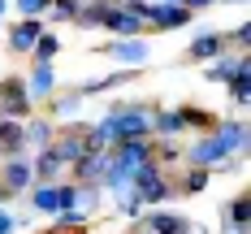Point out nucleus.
Masks as SVG:
<instances>
[{
    "mask_svg": "<svg viewBox=\"0 0 251 234\" xmlns=\"http://www.w3.org/2000/svg\"><path fill=\"white\" fill-rule=\"evenodd\" d=\"M130 178L139 182V200H165L169 195V186L160 182V174H156V165H139Z\"/></svg>",
    "mask_w": 251,
    "mask_h": 234,
    "instance_id": "1",
    "label": "nucleus"
},
{
    "mask_svg": "<svg viewBox=\"0 0 251 234\" xmlns=\"http://www.w3.org/2000/svg\"><path fill=\"white\" fill-rule=\"evenodd\" d=\"M186 13H191V9H182V4H148V9H143V22H156L160 30H169V26L186 22Z\"/></svg>",
    "mask_w": 251,
    "mask_h": 234,
    "instance_id": "2",
    "label": "nucleus"
},
{
    "mask_svg": "<svg viewBox=\"0 0 251 234\" xmlns=\"http://www.w3.org/2000/svg\"><path fill=\"white\" fill-rule=\"evenodd\" d=\"M108 30H117V35H139L143 30V22L134 18V13H126V9H104V18H100Z\"/></svg>",
    "mask_w": 251,
    "mask_h": 234,
    "instance_id": "3",
    "label": "nucleus"
},
{
    "mask_svg": "<svg viewBox=\"0 0 251 234\" xmlns=\"http://www.w3.org/2000/svg\"><path fill=\"white\" fill-rule=\"evenodd\" d=\"M0 96H4V113H13V117H22L26 104H30V96H26L22 82H4V87H0Z\"/></svg>",
    "mask_w": 251,
    "mask_h": 234,
    "instance_id": "4",
    "label": "nucleus"
},
{
    "mask_svg": "<svg viewBox=\"0 0 251 234\" xmlns=\"http://www.w3.org/2000/svg\"><path fill=\"white\" fill-rule=\"evenodd\" d=\"M148 230H156V234H191V221H177V217H169V212H151Z\"/></svg>",
    "mask_w": 251,
    "mask_h": 234,
    "instance_id": "5",
    "label": "nucleus"
},
{
    "mask_svg": "<svg viewBox=\"0 0 251 234\" xmlns=\"http://www.w3.org/2000/svg\"><path fill=\"white\" fill-rule=\"evenodd\" d=\"M39 30H44L39 22H22L18 30H13V39H9V44H13L18 52H30L35 44H39Z\"/></svg>",
    "mask_w": 251,
    "mask_h": 234,
    "instance_id": "6",
    "label": "nucleus"
},
{
    "mask_svg": "<svg viewBox=\"0 0 251 234\" xmlns=\"http://www.w3.org/2000/svg\"><path fill=\"white\" fill-rule=\"evenodd\" d=\"M22 143H26V134H22L18 122H0V148H4V152H18Z\"/></svg>",
    "mask_w": 251,
    "mask_h": 234,
    "instance_id": "7",
    "label": "nucleus"
},
{
    "mask_svg": "<svg viewBox=\"0 0 251 234\" xmlns=\"http://www.w3.org/2000/svg\"><path fill=\"white\" fill-rule=\"evenodd\" d=\"M26 182H30V169H26L22 160H9V165H4V186H9V191H22Z\"/></svg>",
    "mask_w": 251,
    "mask_h": 234,
    "instance_id": "8",
    "label": "nucleus"
},
{
    "mask_svg": "<svg viewBox=\"0 0 251 234\" xmlns=\"http://www.w3.org/2000/svg\"><path fill=\"white\" fill-rule=\"evenodd\" d=\"M56 169H61V156L52 152V148H48L44 156H39V160H35V174H39L44 182H52V178H56Z\"/></svg>",
    "mask_w": 251,
    "mask_h": 234,
    "instance_id": "9",
    "label": "nucleus"
},
{
    "mask_svg": "<svg viewBox=\"0 0 251 234\" xmlns=\"http://www.w3.org/2000/svg\"><path fill=\"white\" fill-rule=\"evenodd\" d=\"M217 52H221V35H200V39H195V44H191V56H217Z\"/></svg>",
    "mask_w": 251,
    "mask_h": 234,
    "instance_id": "10",
    "label": "nucleus"
},
{
    "mask_svg": "<svg viewBox=\"0 0 251 234\" xmlns=\"http://www.w3.org/2000/svg\"><path fill=\"white\" fill-rule=\"evenodd\" d=\"M229 217H234V234H247V195H238L229 204Z\"/></svg>",
    "mask_w": 251,
    "mask_h": 234,
    "instance_id": "11",
    "label": "nucleus"
},
{
    "mask_svg": "<svg viewBox=\"0 0 251 234\" xmlns=\"http://www.w3.org/2000/svg\"><path fill=\"white\" fill-rule=\"evenodd\" d=\"M156 126H160V134H177V130L186 126V113H165Z\"/></svg>",
    "mask_w": 251,
    "mask_h": 234,
    "instance_id": "12",
    "label": "nucleus"
},
{
    "mask_svg": "<svg viewBox=\"0 0 251 234\" xmlns=\"http://www.w3.org/2000/svg\"><path fill=\"white\" fill-rule=\"evenodd\" d=\"M52 87V70H48V61H39V70H35V82H30V91L39 96V91H48Z\"/></svg>",
    "mask_w": 251,
    "mask_h": 234,
    "instance_id": "13",
    "label": "nucleus"
},
{
    "mask_svg": "<svg viewBox=\"0 0 251 234\" xmlns=\"http://www.w3.org/2000/svg\"><path fill=\"white\" fill-rule=\"evenodd\" d=\"M117 61H143V44H122L117 48Z\"/></svg>",
    "mask_w": 251,
    "mask_h": 234,
    "instance_id": "14",
    "label": "nucleus"
},
{
    "mask_svg": "<svg viewBox=\"0 0 251 234\" xmlns=\"http://www.w3.org/2000/svg\"><path fill=\"white\" fill-rule=\"evenodd\" d=\"M35 48H39V56L48 61L52 52H56V39H52V35H39V44H35Z\"/></svg>",
    "mask_w": 251,
    "mask_h": 234,
    "instance_id": "15",
    "label": "nucleus"
},
{
    "mask_svg": "<svg viewBox=\"0 0 251 234\" xmlns=\"http://www.w3.org/2000/svg\"><path fill=\"white\" fill-rule=\"evenodd\" d=\"M203 182H208V174H203V169H195V174H191V178H186V186H191V191H200Z\"/></svg>",
    "mask_w": 251,
    "mask_h": 234,
    "instance_id": "16",
    "label": "nucleus"
},
{
    "mask_svg": "<svg viewBox=\"0 0 251 234\" xmlns=\"http://www.w3.org/2000/svg\"><path fill=\"white\" fill-rule=\"evenodd\" d=\"M30 139H35V143H48L52 130H48V126H35V130H30Z\"/></svg>",
    "mask_w": 251,
    "mask_h": 234,
    "instance_id": "17",
    "label": "nucleus"
},
{
    "mask_svg": "<svg viewBox=\"0 0 251 234\" xmlns=\"http://www.w3.org/2000/svg\"><path fill=\"white\" fill-rule=\"evenodd\" d=\"M18 4H22L26 13H39V9H44V4H48V0H18Z\"/></svg>",
    "mask_w": 251,
    "mask_h": 234,
    "instance_id": "18",
    "label": "nucleus"
},
{
    "mask_svg": "<svg viewBox=\"0 0 251 234\" xmlns=\"http://www.w3.org/2000/svg\"><path fill=\"white\" fill-rule=\"evenodd\" d=\"M13 230V217H4V212H0V234H9Z\"/></svg>",
    "mask_w": 251,
    "mask_h": 234,
    "instance_id": "19",
    "label": "nucleus"
},
{
    "mask_svg": "<svg viewBox=\"0 0 251 234\" xmlns=\"http://www.w3.org/2000/svg\"><path fill=\"white\" fill-rule=\"evenodd\" d=\"M0 9H4V0H0Z\"/></svg>",
    "mask_w": 251,
    "mask_h": 234,
    "instance_id": "20",
    "label": "nucleus"
}]
</instances>
